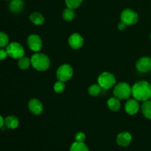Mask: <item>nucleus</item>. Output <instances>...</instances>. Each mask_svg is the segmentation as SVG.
I'll list each match as a JSON object with an SVG mask.
<instances>
[{
	"instance_id": "obj_1",
	"label": "nucleus",
	"mask_w": 151,
	"mask_h": 151,
	"mask_svg": "<svg viewBox=\"0 0 151 151\" xmlns=\"http://www.w3.org/2000/svg\"><path fill=\"white\" fill-rule=\"evenodd\" d=\"M132 95L139 101H146L151 98V85L145 81H139L132 87Z\"/></svg>"
},
{
	"instance_id": "obj_2",
	"label": "nucleus",
	"mask_w": 151,
	"mask_h": 151,
	"mask_svg": "<svg viewBox=\"0 0 151 151\" xmlns=\"http://www.w3.org/2000/svg\"><path fill=\"white\" fill-rule=\"evenodd\" d=\"M31 64L35 69L38 71H45L50 66V60L46 55L37 52L32 55L30 59Z\"/></svg>"
},
{
	"instance_id": "obj_3",
	"label": "nucleus",
	"mask_w": 151,
	"mask_h": 151,
	"mask_svg": "<svg viewBox=\"0 0 151 151\" xmlns=\"http://www.w3.org/2000/svg\"><path fill=\"white\" fill-rule=\"evenodd\" d=\"M114 94L119 100H127L132 94V88L127 83H119L114 88Z\"/></svg>"
},
{
	"instance_id": "obj_4",
	"label": "nucleus",
	"mask_w": 151,
	"mask_h": 151,
	"mask_svg": "<svg viewBox=\"0 0 151 151\" xmlns=\"http://www.w3.org/2000/svg\"><path fill=\"white\" fill-rule=\"evenodd\" d=\"M8 56L13 59H19L24 55V49L19 43L12 42L10 43L6 47Z\"/></svg>"
},
{
	"instance_id": "obj_5",
	"label": "nucleus",
	"mask_w": 151,
	"mask_h": 151,
	"mask_svg": "<svg viewBox=\"0 0 151 151\" xmlns=\"http://www.w3.org/2000/svg\"><path fill=\"white\" fill-rule=\"evenodd\" d=\"M97 81L101 88H104V89H109L115 85L116 78L111 73L103 72L99 76Z\"/></svg>"
},
{
	"instance_id": "obj_6",
	"label": "nucleus",
	"mask_w": 151,
	"mask_h": 151,
	"mask_svg": "<svg viewBox=\"0 0 151 151\" xmlns=\"http://www.w3.org/2000/svg\"><path fill=\"white\" fill-rule=\"evenodd\" d=\"M120 19L126 25L135 24L138 22V14L131 9H125L121 13Z\"/></svg>"
},
{
	"instance_id": "obj_7",
	"label": "nucleus",
	"mask_w": 151,
	"mask_h": 151,
	"mask_svg": "<svg viewBox=\"0 0 151 151\" xmlns=\"http://www.w3.org/2000/svg\"><path fill=\"white\" fill-rule=\"evenodd\" d=\"M73 75V69L69 64H63L58 69L56 72V77L58 81L66 82L70 80Z\"/></svg>"
},
{
	"instance_id": "obj_8",
	"label": "nucleus",
	"mask_w": 151,
	"mask_h": 151,
	"mask_svg": "<svg viewBox=\"0 0 151 151\" xmlns=\"http://www.w3.org/2000/svg\"><path fill=\"white\" fill-rule=\"evenodd\" d=\"M27 45L31 50L39 52L42 48V41L36 34H32L27 38Z\"/></svg>"
},
{
	"instance_id": "obj_9",
	"label": "nucleus",
	"mask_w": 151,
	"mask_h": 151,
	"mask_svg": "<svg viewBox=\"0 0 151 151\" xmlns=\"http://www.w3.org/2000/svg\"><path fill=\"white\" fill-rule=\"evenodd\" d=\"M137 70L141 72H147L151 70V58L142 57L137 60L136 63Z\"/></svg>"
},
{
	"instance_id": "obj_10",
	"label": "nucleus",
	"mask_w": 151,
	"mask_h": 151,
	"mask_svg": "<svg viewBox=\"0 0 151 151\" xmlns=\"http://www.w3.org/2000/svg\"><path fill=\"white\" fill-rule=\"evenodd\" d=\"M69 45L74 50H78L83 45V38L80 34L73 33L68 40Z\"/></svg>"
},
{
	"instance_id": "obj_11",
	"label": "nucleus",
	"mask_w": 151,
	"mask_h": 151,
	"mask_svg": "<svg viewBox=\"0 0 151 151\" xmlns=\"http://www.w3.org/2000/svg\"><path fill=\"white\" fill-rule=\"evenodd\" d=\"M28 108L31 113L35 115H39L43 111V105L40 100L36 98L31 99L28 103Z\"/></svg>"
},
{
	"instance_id": "obj_12",
	"label": "nucleus",
	"mask_w": 151,
	"mask_h": 151,
	"mask_svg": "<svg viewBox=\"0 0 151 151\" xmlns=\"http://www.w3.org/2000/svg\"><path fill=\"white\" fill-rule=\"evenodd\" d=\"M125 110L128 114H136L139 110V104L136 99H129L125 105Z\"/></svg>"
},
{
	"instance_id": "obj_13",
	"label": "nucleus",
	"mask_w": 151,
	"mask_h": 151,
	"mask_svg": "<svg viewBox=\"0 0 151 151\" xmlns=\"http://www.w3.org/2000/svg\"><path fill=\"white\" fill-rule=\"evenodd\" d=\"M132 140V137L128 132H122L118 134L116 137V142L121 147H127L129 145Z\"/></svg>"
},
{
	"instance_id": "obj_14",
	"label": "nucleus",
	"mask_w": 151,
	"mask_h": 151,
	"mask_svg": "<svg viewBox=\"0 0 151 151\" xmlns=\"http://www.w3.org/2000/svg\"><path fill=\"white\" fill-rule=\"evenodd\" d=\"M24 7V1L22 0H11L9 4V9L14 13H19Z\"/></svg>"
},
{
	"instance_id": "obj_15",
	"label": "nucleus",
	"mask_w": 151,
	"mask_h": 151,
	"mask_svg": "<svg viewBox=\"0 0 151 151\" xmlns=\"http://www.w3.org/2000/svg\"><path fill=\"white\" fill-rule=\"evenodd\" d=\"M19 119L15 116H8L4 119V125L10 129H16L19 126Z\"/></svg>"
},
{
	"instance_id": "obj_16",
	"label": "nucleus",
	"mask_w": 151,
	"mask_h": 151,
	"mask_svg": "<svg viewBox=\"0 0 151 151\" xmlns=\"http://www.w3.org/2000/svg\"><path fill=\"white\" fill-rule=\"evenodd\" d=\"M108 106L109 109L113 111H117L120 109V102H119V99L117 97H111L107 102Z\"/></svg>"
},
{
	"instance_id": "obj_17",
	"label": "nucleus",
	"mask_w": 151,
	"mask_h": 151,
	"mask_svg": "<svg viewBox=\"0 0 151 151\" xmlns=\"http://www.w3.org/2000/svg\"><path fill=\"white\" fill-rule=\"evenodd\" d=\"M142 112L147 119H151V100L144 101L142 105Z\"/></svg>"
},
{
	"instance_id": "obj_18",
	"label": "nucleus",
	"mask_w": 151,
	"mask_h": 151,
	"mask_svg": "<svg viewBox=\"0 0 151 151\" xmlns=\"http://www.w3.org/2000/svg\"><path fill=\"white\" fill-rule=\"evenodd\" d=\"M29 19L32 22V24L35 25H41L43 24L44 22V18L40 13L38 12H34L29 16Z\"/></svg>"
},
{
	"instance_id": "obj_19",
	"label": "nucleus",
	"mask_w": 151,
	"mask_h": 151,
	"mask_svg": "<svg viewBox=\"0 0 151 151\" xmlns=\"http://www.w3.org/2000/svg\"><path fill=\"white\" fill-rule=\"evenodd\" d=\"M70 151H89L88 147L83 142H75L71 145Z\"/></svg>"
},
{
	"instance_id": "obj_20",
	"label": "nucleus",
	"mask_w": 151,
	"mask_h": 151,
	"mask_svg": "<svg viewBox=\"0 0 151 151\" xmlns=\"http://www.w3.org/2000/svg\"><path fill=\"white\" fill-rule=\"evenodd\" d=\"M30 60L27 57L21 58L19 59V61H18V66L22 70L28 69L29 67V66H30Z\"/></svg>"
},
{
	"instance_id": "obj_21",
	"label": "nucleus",
	"mask_w": 151,
	"mask_h": 151,
	"mask_svg": "<svg viewBox=\"0 0 151 151\" xmlns=\"http://www.w3.org/2000/svg\"><path fill=\"white\" fill-rule=\"evenodd\" d=\"M75 13L74 12L73 9L69 8V7H67V8L65 9L63 12V18L64 20L67 21V22H70V21L73 20V19L75 18Z\"/></svg>"
},
{
	"instance_id": "obj_22",
	"label": "nucleus",
	"mask_w": 151,
	"mask_h": 151,
	"mask_svg": "<svg viewBox=\"0 0 151 151\" xmlns=\"http://www.w3.org/2000/svg\"><path fill=\"white\" fill-rule=\"evenodd\" d=\"M100 91H101V87L100 86L99 84H93V85L90 86L88 89V94L93 97H96L98 95Z\"/></svg>"
},
{
	"instance_id": "obj_23",
	"label": "nucleus",
	"mask_w": 151,
	"mask_h": 151,
	"mask_svg": "<svg viewBox=\"0 0 151 151\" xmlns=\"http://www.w3.org/2000/svg\"><path fill=\"white\" fill-rule=\"evenodd\" d=\"M9 44V37L5 32H0V47H7Z\"/></svg>"
},
{
	"instance_id": "obj_24",
	"label": "nucleus",
	"mask_w": 151,
	"mask_h": 151,
	"mask_svg": "<svg viewBox=\"0 0 151 151\" xmlns=\"http://www.w3.org/2000/svg\"><path fill=\"white\" fill-rule=\"evenodd\" d=\"M82 1L83 0H66V4L69 8L75 9L81 5Z\"/></svg>"
},
{
	"instance_id": "obj_25",
	"label": "nucleus",
	"mask_w": 151,
	"mask_h": 151,
	"mask_svg": "<svg viewBox=\"0 0 151 151\" xmlns=\"http://www.w3.org/2000/svg\"><path fill=\"white\" fill-rule=\"evenodd\" d=\"M65 89V84L64 82H62V81H58L55 83L54 85V90L56 93H62Z\"/></svg>"
},
{
	"instance_id": "obj_26",
	"label": "nucleus",
	"mask_w": 151,
	"mask_h": 151,
	"mask_svg": "<svg viewBox=\"0 0 151 151\" xmlns=\"http://www.w3.org/2000/svg\"><path fill=\"white\" fill-rule=\"evenodd\" d=\"M75 142H83L86 139V135L83 132H78L75 134Z\"/></svg>"
},
{
	"instance_id": "obj_27",
	"label": "nucleus",
	"mask_w": 151,
	"mask_h": 151,
	"mask_svg": "<svg viewBox=\"0 0 151 151\" xmlns=\"http://www.w3.org/2000/svg\"><path fill=\"white\" fill-rule=\"evenodd\" d=\"M7 55H8V54H7L6 50L0 49V60H3L7 58Z\"/></svg>"
},
{
	"instance_id": "obj_28",
	"label": "nucleus",
	"mask_w": 151,
	"mask_h": 151,
	"mask_svg": "<svg viewBox=\"0 0 151 151\" xmlns=\"http://www.w3.org/2000/svg\"><path fill=\"white\" fill-rule=\"evenodd\" d=\"M126 24H125L124 23H122V22H120V23L118 24V28H119V30H124V29H125V28H126Z\"/></svg>"
},
{
	"instance_id": "obj_29",
	"label": "nucleus",
	"mask_w": 151,
	"mask_h": 151,
	"mask_svg": "<svg viewBox=\"0 0 151 151\" xmlns=\"http://www.w3.org/2000/svg\"><path fill=\"white\" fill-rule=\"evenodd\" d=\"M4 119H3L2 116L0 115V128H1L3 127V125H4Z\"/></svg>"
},
{
	"instance_id": "obj_30",
	"label": "nucleus",
	"mask_w": 151,
	"mask_h": 151,
	"mask_svg": "<svg viewBox=\"0 0 151 151\" xmlns=\"http://www.w3.org/2000/svg\"><path fill=\"white\" fill-rule=\"evenodd\" d=\"M150 39H151V34H150Z\"/></svg>"
},
{
	"instance_id": "obj_31",
	"label": "nucleus",
	"mask_w": 151,
	"mask_h": 151,
	"mask_svg": "<svg viewBox=\"0 0 151 151\" xmlns=\"http://www.w3.org/2000/svg\"><path fill=\"white\" fill-rule=\"evenodd\" d=\"M6 1H9V0H6Z\"/></svg>"
}]
</instances>
